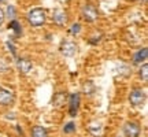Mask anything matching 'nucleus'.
<instances>
[{
	"mask_svg": "<svg viewBox=\"0 0 148 137\" xmlns=\"http://www.w3.org/2000/svg\"><path fill=\"white\" fill-rule=\"evenodd\" d=\"M82 16H84V19L86 22L92 23V22H95L97 19L99 14H97V10H96V7L93 4H85L82 7Z\"/></svg>",
	"mask_w": 148,
	"mask_h": 137,
	"instance_id": "obj_3",
	"label": "nucleus"
},
{
	"mask_svg": "<svg viewBox=\"0 0 148 137\" xmlns=\"http://www.w3.org/2000/svg\"><path fill=\"white\" fill-rule=\"evenodd\" d=\"M4 18H5V15H4V11L0 8V25H3V22H4Z\"/></svg>",
	"mask_w": 148,
	"mask_h": 137,
	"instance_id": "obj_21",
	"label": "nucleus"
},
{
	"mask_svg": "<svg viewBox=\"0 0 148 137\" xmlns=\"http://www.w3.org/2000/svg\"><path fill=\"white\" fill-rule=\"evenodd\" d=\"M52 21L58 26H64L67 23V12L62 8H55L52 14Z\"/></svg>",
	"mask_w": 148,
	"mask_h": 137,
	"instance_id": "obj_6",
	"label": "nucleus"
},
{
	"mask_svg": "<svg viewBox=\"0 0 148 137\" xmlns=\"http://www.w3.org/2000/svg\"><path fill=\"white\" fill-rule=\"evenodd\" d=\"M148 64H144L143 67H141V70H140V77L144 79V81H147L148 79Z\"/></svg>",
	"mask_w": 148,
	"mask_h": 137,
	"instance_id": "obj_18",
	"label": "nucleus"
},
{
	"mask_svg": "<svg viewBox=\"0 0 148 137\" xmlns=\"http://www.w3.org/2000/svg\"><path fill=\"white\" fill-rule=\"evenodd\" d=\"M30 133L32 137H48V132L44 126H33Z\"/></svg>",
	"mask_w": 148,
	"mask_h": 137,
	"instance_id": "obj_11",
	"label": "nucleus"
},
{
	"mask_svg": "<svg viewBox=\"0 0 148 137\" xmlns=\"http://www.w3.org/2000/svg\"><path fill=\"white\" fill-rule=\"evenodd\" d=\"M95 90V85H93V82H90V81H86L84 85V92L86 93V95H89V93H92Z\"/></svg>",
	"mask_w": 148,
	"mask_h": 137,
	"instance_id": "obj_14",
	"label": "nucleus"
},
{
	"mask_svg": "<svg viewBox=\"0 0 148 137\" xmlns=\"http://www.w3.org/2000/svg\"><path fill=\"white\" fill-rule=\"evenodd\" d=\"M7 70H8V64L5 63V60L0 59V71L3 73V71H7Z\"/></svg>",
	"mask_w": 148,
	"mask_h": 137,
	"instance_id": "obj_19",
	"label": "nucleus"
},
{
	"mask_svg": "<svg viewBox=\"0 0 148 137\" xmlns=\"http://www.w3.org/2000/svg\"><path fill=\"white\" fill-rule=\"evenodd\" d=\"M18 68H19V71L23 75H27V74L30 73V70L33 68V63L29 59L21 58V59H18Z\"/></svg>",
	"mask_w": 148,
	"mask_h": 137,
	"instance_id": "obj_8",
	"label": "nucleus"
},
{
	"mask_svg": "<svg viewBox=\"0 0 148 137\" xmlns=\"http://www.w3.org/2000/svg\"><path fill=\"white\" fill-rule=\"evenodd\" d=\"M4 15H7L8 18H10L11 21L15 18V7L14 5H10V7H7V12H5Z\"/></svg>",
	"mask_w": 148,
	"mask_h": 137,
	"instance_id": "obj_15",
	"label": "nucleus"
},
{
	"mask_svg": "<svg viewBox=\"0 0 148 137\" xmlns=\"http://www.w3.org/2000/svg\"><path fill=\"white\" fill-rule=\"evenodd\" d=\"M148 56L147 53V48H143V49H140L136 55H134V63H140V62H143V60H145Z\"/></svg>",
	"mask_w": 148,
	"mask_h": 137,
	"instance_id": "obj_12",
	"label": "nucleus"
},
{
	"mask_svg": "<svg viewBox=\"0 0 148 137\" xmlns=\"http://www.w3.org/2000/svg\"><path fill=\"white\" fill-rule=\"evenodd\" d=\"M79 32H81V25H79V23H74L73 26L70 27V33H71L73 36L79 34Z\"/></svg>",
	"mask_w": 148,
	"mask_h": 137,
	"instance_id": "obj_17",
	"label": "nucleus"
},
{
	"mask_svg": "<svg viewBox=\"0 0 148 137\" xmlns=\"http://www.w3.org/2000/svg\"><path fill=\"white\" fill-rule=\"evenodd\" d=\"M45 19H47V15L42 8H33L27 14V21L32 26H41V25H44Z\"/></svg>",
	"mask_w": 148,
	"mask_h": 137,
	"instance_id": "obj_1",
	"label": "nucleus"
},
{
	"mask_svg": "<svg viewBox=\"0 0 148 137\" xmlns=\"http://www.w3.org/2000/svg\"><path fill=\"white\" fill-rule=\"evenodd\" d=\"M4 1H5V0H0V3H4Z\"/></svg>",
	"mask_w": 148,
	"mask_h": 137,
	"instance_id": "obj_22",
	"label": "nucleus"
},
{
	"mask_svg": "<svg viewBox=\"0 0 148 137\" xmlns=\"http://www.w3.org/2000/svg\"><path fill=\"white\" fill-rule=\"evenodd\" d=\"M69 108H70V115L71 116H75L77 114V110L79 107V95L78 93H74L69 97Z\"/></svg>",
	"mask_w": 148,
	"mask_h": 137,
	"instance_id": "obj_9",
	"label": "nucleus"
},
{
	"mask_svg": "<svg viewBox=\"0 0 148 137\" xmlns=\"http://www.w3.org/2000/svg\"><path fill=\"white\" fill-rule=\"evenodd\" d=\"M129 101L134 107H140L145 101V93L141 89H133L130 92V95H129Z\"/></svg>",
	"mask_w": 148,
	"mask_h": 137,
	"instance_id": "obj_4",
	"label": "nucleus"
},
{
	"mask_svg": "<svg viewBox=\"0 0 148 137\" xmlns=\"http://www.w3.org/2000/svg\"><path fill=\"white\" fill-rule=\"evenodd\" d=\"M7 47H8V49H10V51H11V53H12V56H16L15 47L12 45V42H11V41H7Z\"/></svg>",
	"mask_w": 148,
	"mask_h": 137,
	"instance_id": "obj_20",
	"label": "nucleus"
},
{
	"mask_svg": "<svg viewBox=\"0 0 148 137\" xmlns=\"http://www.w3.org/2000/svg\"><path fill=\"white\" fill-rule=\"evenodd\" d=\"M66 101H67V95H66L64 92H58L56 95L53 96V99H52L53 105H55V107H58V108H62Z\"/></svg>",
	"mask_w": 148,
	"mask_h": 137,
	"instance_id": "obj_10",
	"label": "nucleus"
},
{
	"mask_svg": "<svg viewBox=\"0 0 148 137\" xmlns=\"http://www.w3.org/2000/svg\"><path fill=\"white\" fill-rule=\"evenodd\" d=\"M8 29H12L14 32H15L16 36H19L22 33V26H21V23L18 21H15V19H12V21L10 22V25H8Z\"/></svg>",
	"mask_w": 148,
	"mask_h": 137,
	"instance_id": "obj_13",
	"label": "nucleus"
},
{
	"mask_svg": "<svg viewBox=\"0 0 148 137\" xmlns=\"http://www.w3.org/2000/svg\"><path fill=\"white\" fill-rule=\"evenodd\" d=\"M123 133L126 137H138L141 133V127L136 122H126L123 126Z\"/></svg>",
	"mask_w": 148,
	"mask_h": 137,
	"instance_id": "obj_5",
	"label": "nucleus"
},
{
	"mask_svg": "<svg viewBox=\"0 0 148 137\" xmlns=\"http://www.w3.org/2000/svg\"><path fill=\"white\" fill-rule=\"evenodd\" d=\"M59 51H60L62 55L67 56V58H71V56H74V55L77 53L78 48L75 45V42L69 41V40H64V41L59 45Z\"/></svg>",
	"mask_w": 148,
	"mask_h": 137,
	"instance_id": "obj_2",
	"label": "nucleus"
},
{
	"mask_svg": "<svg viewBox=\"0 0 148 137\" xmlns=\"http://www.w3.org/2000/svg\"><path fill=\"white\" fill-rule=\"evenodd\" d=\"M14 103V93L7 89L0 88V104L1 105H10Z\"/></svg>",
	"mask_w": 148,
	"mask_h": 137,
	"instance_id": "obj_7",
	"label": "nucleus"
},
{
	"mask_svg": "<svg viewBox=\"0 0 148 137\" xmlns=\"http://www.w3.org/2000/svg\"><path fill=\"white\" fill-rule=\"evenodd\" d=\"M74 130H75V123H74V122H69V123L64 125V127H63L64 133H73Z\"/></svg>",
	"mask_w": 148,
	"mask_h": 137,
	"instance_id": "obj_16",
	"label": "nucleus"
}]
</instances>
